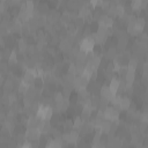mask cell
I'll return each mask as SVG.
<instances>
[{"mask_svg": "<svg viewBox=\"0 0 148 148\" xmlns=\"http://www.w3.org/2000/svg\"><path fill=\"white\" fill-rule=\"evenodd\" d=\"M60 49L63 50V51H66V52H69L71 51V49L73 48L72 46V43L67 40V38H65V40H61V42H60Z\"/></svg>", "mask_w": 148, "mask_h": 148, "instance_id": "cell-6", "label": "cell"}, {"mask_svg": "<svg viewBox=\"0 0 148 148\" xmlns=\"http://www.w3.org/2000/svg\"><path fill=\"white\" fill-rule=\"evenodd\" d=\"M145 26H146L145 18H143V17H138V18H137V21H135V28H137V30H138L139 32L142 31L143 28H145Z\"/></svg>", "mask_w": 148, "mask_h": 148, "instance_id": "cell-7", "label": "cell"}, {"mask_svg": "<svg viewBox=\"0 0 148 148\" xmlns=\"http://www.w3.org/2000/svg\"><path fill=\"white\" fill-rule=\"evenodd\" d=\"M77 65H74V64H69L68 66V73L69 74H73V75H75L77 74Z\"/></svg>", "mask_w": 148, "mask_h": 148, "instance_id": "cell-15", "label": "cell"}, {"mask_svg": "<svg viewBox=\"0 0 148 148\" xmlns=\"http://www.w3.org/2000/svg\"><path fill=\"white\" fill-rule=\"evenodd\" d=\"M88 63L91 64L95 68H97V67L100 66V64H101V57H100V56H94V57H92V59L89 60Z\"/></svg>", "mask_w": 148, "mask_h": 148, "instance_id": "cell-10", "label": "cell"}, {"mask_svg": "<svg viewBox=\"0 0 148 148\" xmlns=\"http://www.w3.org/2000/svg\"><path fill=\"white\" fill-rule=\"evenodd\" d=\"M131 8L134 11H138L140 8H142V1L141 0H133L131 3Z\"/></svg>", "mask_w": 148, "mask_h": 148, "instance_id": "cell-12", "label": "cell"}, {"mask_svg": "<svg viewBox=\"0 0 148 148\" xmlns=\"http://www.w3.org/2000/svg\"><path fill=\"white\" fill-rule=\"evenodd\" d=\"M134 79H135V69L127 67V73L125 74V81H126V83L130 85V86H132L133 82H134Z\"/></svg>", "mask_w": 148, "mask_h": 148, "instance_id": "cell-4", "label": "cell"}, {"mask_svg": "<svg viewBox=\"0 0 148 148\" xmlns=\"http://www.w3.org/2000/svg\"><path fill=\"white\" fill-rule=\"evenodd\" d=\"M42 132L38 127H32V128H28L27 132H26V139L27 140H30L31 141H35V140H40V137H41Z\"/></svg>", "mask_w": 148, "mask_h": 148, "instance_id": "cell-2", "label": "cell"}, {"mask_svg": "<svg viewBox=\"0 0 148 148\" xmlns=\"http://www.w3.org/2000/svg\"><path fill=\"white\" fill-rule=\"evenodd\" d=\"M17 148H32V146H31V142H30V141L26 140L20 147H17Z\"/></svg>", "mask_w": 148, "mask_h": 148, "instance_id": "cell-16", "label": "cell"}, {"mask_svg": "<svg viewBox=\"0 0 148 148\" xmlns=\"http://www.w3.org/2000/svg\"><path fill=\"white\" fill-rule=\"evenodd\" d=\"M130 106H131V101H130V98H127V97H122V102H120L119 109H122V110H128Z\"/></svg>", "mask_w": 148, "mask_h": 148, "instance_id": "cell-8", "label": "cell"}, {"mask_svg": "<svg viewBox=\"0 0 148 148\" xmlns=\"http://www.w3.org/2000/svg\"><path fill=\"white\" fill-rule=\"evenodd\" d=\"M1 69H3V72H5V71L7 69V65H6L5 63H3V64H1Z\"/></svg>", "mask_w": 148, "mask_h": 148, "instance_id": "cell-18", "label": "cell"}, {"mask_svg": "<svg viewBox=\"0 0 148 148\" xmlns=\"http://www.w3.org/2000/svg\"><path fill=\"white\" fill-rule=\"evenodd\" d=\"M73 123H74V128H80V127L83 126V119H82V117H80V116H78V117L74 118Z\"/></svg>", "mask_w": 148, "mask_h": 148, "instance_id": "cell-11", "label": "cell"}, {"mask_svg": "<svg viewBox=\"0 0 148 148\" xmlns=\"http://www.w3.org/2000/svg\"><path fill=\"white\" fill-rule=\"evenodd\" d=\"M85 21H86V20H85V17L78 15L75 18H74V24H75L77 28L81 29V27H83V24H85Z\"/></svg>", "mask_w": 148, "mask_h": 148, "instance_id": "cell-9", "label": "cell"}, {"mask_svg": "<svg viewBox=\"0 0 148 148\" xmlns=\"http://www.w3.org/2000/svg\"><path fill=\"white\" fill-rule=\"evenodd\" d=\"M101 96H102L103 98L108 100L109 102H111V101H112V98L115 97V94H112V92H111L109 86H103V87L101 88Z\"/></svg>", "mask_w": 148, "mask_h": 148, "instance_id": "cell-3", "label": "cell"}, {"mask_svg": "<svg viewBox=\"0 0 148 148\" xmlns=\"http://www.w3.org/2000/svg\"><path fill=\"white\" fill-rule=\"evenodd\" d=\"M142 71H143V75L148 77V63H145L142 66Z\"/></svg>", "mask_w": 148, "mask_h": 148, "instance_id": "cell-17", "label": "cell"}, {"mask_svg": "<svg viewBox=\"0 0 148 148\" xmlns=\"http://www.w3.org/2000/svg\"><path fill=\"white\" fill-rule=\"evenodd\" d=\"M119 87H120V81H119L118 79H116V78L111 79L110 85H109V88H110V90H111V92H112V94L117 95V92H118V90H119Z\"/></svg>", "mask_w": 148, "mask_h": 148, "instance_id": "cell-5", "label": "cell"}, {"mask_svg": "<svg viewBox=\"0 0 148 148\" xmlns=\"http://www.w3.org/2000/svg\"><path fill=\"white\" fill-rule=\"evenodd\" d=\"M108 57L109 58H116V56H117V49L116 48H110L108 50Z\"/></svg>", "mask_w": 148, "mask_h": 148, "instance_id": "cell-13", "label": "cell"}, {"mask_svg": "<svg viewBox=\"0 0 148 148\" xmlns=\"http://www.w3.org/2000/svg\"><path fill=\"white\" fill-rule=\"evenodd\" d=\"M95 44L96 43L91 36H85L80 41V50L85 51V52H91V51H94Z\"/></svg>", "mask_w": 148, "mask_h": 148, "instance_id": "cell-1", "label": "cell"}, {"mask_svg": "<svg viewBox=\"0 0 148 148\" xmlns=\"http://www.w3.org/2000/svg\"><path fill=\"white\" fill-rule=\"evenodd\" d=\"M24 5H26V9H27V11L34 12V9H35V4H34V1H31V0H28V1L24 3Z\"/></svg>", "mask_w": 148, "mask_h": 148, "instance_id": "cell-14", "label": "cell"}]
</instances>
